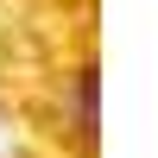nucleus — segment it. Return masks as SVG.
<instances>
[{
  "label": "nucleus",
  "mask_w": 158,
  "mask_h": 158,
  "mask_svg": "<svg viewBox=\"0 0 158 158\" xmlns=\"http://www.w3.org/2000/svg\"><path fill=\"white\" fill-rule=\"evenodd\" d=\"M95 95H101V70L89 63V70L76 76V139H82L89 152H95Z\"/></svg>",
  "instance_id": "obj_1"
}]
</instances>
